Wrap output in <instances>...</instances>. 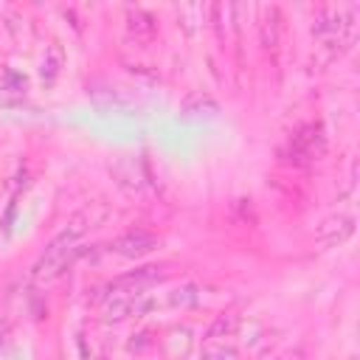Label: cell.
<instances>
[{"label":"cell","instance_id":"cell-1","mask_svg":"<svg viewBox=\"0 0 360 360\" xmlns=\"http://www.w3.org/2000/svg\"><path fill=\"white\" fill-rule=\"evenodd\" d=\"M73 245V236L68 233V231H62L48 248H45V253L37 259V264H34V276L37 278H53V276H59L76 256H79V250L76 248H70Z\"/></svg>","mask_w":360,"mask_h":360},{"label":"cell","instance_id":"cell-2","mask_svg":"<svg viewBox=\"0 0 360 360\" xmlns=\"http://www.w3.org/2000/svg\"><path fill=\"white\" fill-rule=\"evenodd\" d=\"M326 152V135L321 124H304L290 138V160L292 163H315Z\"/></svg>","mask_w":360,"mask_h":360},{"label":"cell","instance_id":"cell-3","mask_svg":"<svg viewBox=\"0 0 360 360\" xmlns=\"http://www.w3.org/2000/svg\"><path fill=\"white\" fill-rule=\"evenodd\" d=\"M163 278H166V267H160V264H146V267H138V270H129V273L112 278V281L107 284V290H110L112 295H141V292H146L149 287L160 284Z\"/></svg>","mask_w":360,"mask_h":360},{"label":"cell","instance_id":"cell-4","mask_svg":"<svg viewBox=\"0 0 360 360\" xmlns=\"http://www.w3.org/2000/svg\"><path fill=\"white\" fill-rule=\"evenodd\" d=\"M110 248L124 259H141V256H146L158 248V236L149 233V231H127L124 236L112 239Z\"/></svg>","mask_w":360,"mask_h":360},{"label":"cell","instance_id":"cell-5","mask_svg":"<svg viewBox=\"0 0 360 360\" xmlns=\"http://www.w3.org/2000/svg\"><path fill=\"white\" fill-rule=\"evenodd\" d=\"M127 31L129 37H135V42H149L158 31V22L143 8H127Z\"/></svg>","mask_w":360,"mask_h":360},{"label":"cell","instance_id":"cell-6","mask_svg":"<svg viewBox=\"0 0 360 360\" xmlns=\"http://www.w3.org/2000/svg\"><path fill=\"white\" fill-rule=\"evenodd\" d=\"M354 233V219L349 217V214H338V217H329L323 225H321V231H318V236L323 239V242H329V245H335V242H343V239H349Z\"/></svg>","mask_w":360,"mask_h":360},{"label":"cell","instance_id":"cell-7","mask_svg":"<svg viewBox=\"0 0 360 360\" xmlns=\"http://www.w3.org/2000/svg\"><path fill=\"white\" fill-rule=\"evenodd\" d=\"M278 34H281V11L276 6H270V8H264V20H262V45L276 48Z\"/></svg>","mask_w":360,"mask_h":360},{"label":"cell","instance_id":"cell-8","mask_svg":"<svg viewBox=\"0 0 360 360\" xmlns=\"http://www.w3.org/2000/svg\"><path fill=\"white\" fill-rule=\"evenodd\" d=\"M62 65H65V51H62V45H48V51H45V56H42V65H39V76L45 79V82H53L56 76H59V70H62Z\"/></svg>","mask_w":360,"mask_h":360},{"label":"cell","instance_id":"cell-9","mask_svg":"<svg viewBox=\"0 0 360 360\" xmlns=\"http://www.w3.org/2000/svg\"><path fill=\"white\" fill-rule=\"evenodd\" d=\"M132 315V295H110L104 304V318L107 321H124Z\"/></svg>","mask_w":360,"mask_h":360},{"label":"cell","instance_id":"cell-10","mask_svg":"<svg viewBox=\"0 0 360 360\" xmlns=\"http://www.w3.org/2000/svg\"><path fill=\"white\" fill-rule=\"evenodd\" d=\"M219 104L208 96V93H191L186 101H183V112L194 115V112H217Z\"/></svg>","mask_w":360,"mask_h":360},{"label":"cell","instance_id":"cell-11","mask_svg":"<svg viewBox=\"0 0 360 360\" xmlns=\"http://www.w3.org/2000/svg\"><path fill=\"white\" fill-rule=\"evenodd\" d=\"M236 326H239V318H236L233 312H228V315H219V318L211 323V329H208V340H217V338H228V335H233V332H236Z\"/></svg>","mask_w":360,"mask_h":360},{"label":"cell","instance_id":"cell-12","mask_svg":"<svg viewBox=\"0 0 360 360\" xmlns=\"http://www.w3.org/2000/svg\"><path fill=\"white\" fill-rule=\"evenodd\" d=\"M202 14H205V8L200 3H191V6H183L180 8V20H183V25H186L188 34H197V22H202Z\"/></svg>","mask_w":360,"mask_h":360},{"label":"cell","instance_id":"cell-13","mask_svg":"<svg viewBox=\"0 0 360 360\" xmlns=\"http://www.w3.org/2000/svg\"><path fill=\"white\" fill-rule=\"evenodd\" d=\"M194 301H197V290H194L191 284L172 290V292H169V298H166V304H169V307H191Z\"/></svg>","mask_w":360,"mask_h":360},{"label":"cell","instance_id":"cell-14","mask_svg":"<svg viewBox=\"0 0 360 360\" xmlns=\"http://www.w3.org/2000/svg\"><path fill=\"white\" fill-rule=\"evenodd\" d=\"M202 360H239L231 346H208L202 352Z\"/></svg>","mask_w":360,"mask_h":360}]
</instances>
